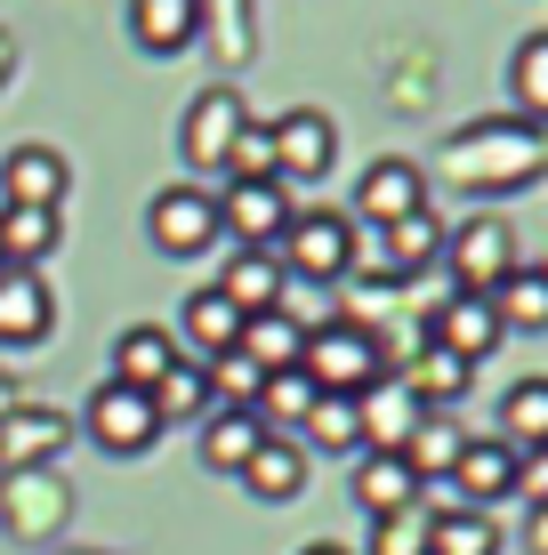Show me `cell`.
<instances>
[{
	"instance_id": "cell-1",
	"label": "cell",
	"mask_w": 548,
	"mask_h": 555,
	"mask_svg": "<svg viewBox=\"0 0 548 555\" xmlns=\"http://www.w3.org/2000/svg\"><path fill=\"white\" fill-rule=\"evenodd\" d=\"M436 169H444V185H460L468 202L524 194V185L548 178V129H533L524 113H484V121H468V129L444 138Z\"/></svg>"
},
{
	"instance_id": "cell-2",
	"label": "cell",
	"mask_w": 548,
	"mask_h": 555,
	"mask_svg": "<svg viewBox=\"0 0 548 555\" xmlns=\"http://www.w3.org/2000/svg\"><path fill=\"white\" fill-rule=\"evenodd\" d=\"M387 331L380 322H323V331H307V347H298V371L315 378L323 395H364V387H380L387 378Z\"/></svg>"
},
{
	"instance_id": "cell-3",
	"label": "cell",
	"mask_w": 548,
	"mask_h": 555,
	"mask_svg": "<svg viewBox=\"0 0 548 555\" xmlns=\"http://www.w3.org/2000/svg\"><path fill=\"white\" fill-rule=\"evenodd\" d=\"M81 435H89L105 459H145V451L162 443V411H154V395H145V387L98 378V387H89V403H81Z\"/></svg>"
},
{
	"instance_id": "cell-4",
	"label": "cell",
	"mask_w": 548,
	"mask_h": 555,
	"mask_svg": "<svg viewBox=\"0 0 548 555\" xmlns=\"http://www.w3.org/2000/svg\"><path fill=\"white\" fill-rule=\"evenodd\" d=\"M517 266H524V258H517V225L493 218V209H476L468 225H451V234H444V274H451V291L493 298Z\"/></svg>"
},
{
	"instance_id": "cell-5",
	"label": "cell",
	"mask_w": 548,
	"mask_h": 555,
	"mask_svg": "<svg viewBox=\"0 0 548 555\" xmlns=\"http://www.w3.org/2000/svg\"><path fill=\"white\" fill-rule=\"evenodd\" d=\"M73 524V483L56 467H9L0 475V531L25 547H49Z\"/></svg>"
},
{
	"instance_id": "cell-6",
	"label": "cell",
	"mask_w": 548,
	"mask_h": 555,
	"mask_svg": "<svg viewBox=\"0 0 548 555\" xmlns=\"http://www.w3.org/2000/svg\"><path fill=\"white\" fill-rule=\"evenodd\" d=\"M347 250H355V218L347 209H291V225H282V242H275V258H282V274H298V282H347Z\"/></svg>"
},
{
	"instance_id": "cell-7",
	"label": "cell",
	"mask_w": 548,
	"mask_h": 555,
	"mask_svg": "<svg viewBox=\"0 0 548 555\" xmlns=\"http://www.w3.org/2000/svg\"><path fill=\"white\" fill-rule=\"evenodd\" d=\"M145 242H154L162 258H202L218 250V194L211 185H162L154 202H145Z\"/></svg>"
},
{
	"instance_id": "cell-8",
	"label": "cell",
	"mask_w": 548,
	"mask_h": 555,
	"mask_svg": "<svg viewBox=\"0 0 548 555\" xmlns=\"http://www.w3.org/2000/svg\"><path fill=\"white\" fill-rule=\"evenodd\" d=\"M251 129V105H242V81H211L194 105H186V121H178V153H186V169H202V178H218L226 169V145Z\"/></svg>"
},
{
	"instance_id": "cell-9",
	"label": "cell",
	"mask_w": 548,
	"mask_h": 555,
	"mask_svg": "<svg viewBox=\"0 0 548 555\" xmlns=\"http://www.w3.org/2000/svg\"><path fill=\"white\" fill-rule=\"evenodd\" d=\"M291 209L298 202L282 178H226L218 185V234H234V250H275Z\"/></svg>"
},
{
	"instance_id": "cell-10",
	"label": "cell",
	"mask_w": 548,
	"mask_h": 555,
	"mask_svg": "<svg viewBox=\"0 0 548 555\" xmlns=\"http://www.w3.org/2000/svg\"><path fill=\"white\" fill-rule=\"evenodd\" d=\"M411 209H428V169L411 162V153H380V162L355 178V202H347V218L355 225H404Z\"/></svg>"
},
{
	"instance_id": "cell-11",
	"label": "cell",
	"mask_w": 548,
	"mask_h": 555,
	"mask_svg": "<svg viewBox=\"0 0 548 555\" xmlns=\"http://www.w3.org/2000/svg\"><path fill=\"white\" fill-rule=\"evenodd\" d=\"M267 138H275V178H282V185H315V178H331V162H339V129H331V113L291 105V113H275V121H267Z\"/></svg>"
},
{
	"instance_id": "cell-12",
	"label": "cell",
	"mask_w": 548,
	"mask_h": 555,
	"mask_svg": "<svg viewBox=\"0 0 548 555\" xmlns=\"http://www.w3.org/2000/svg\"><path fill=\"white\" fill-rule=\"evenodd\" d=\"M428 347L460 354L468 371H476V362L493 354V347H508V331H500L493 298H476V291H444L436 306H428Z\"/></svg>"
},
{
	"instance_id": "cell-13",
	"label": "cell",
	"mask_w": 548,
	"mask_h": 555,
	"mask_svg": "<svg viewBox=\"0 0 548 555\" xmlns=\"http://www.w3.org/2000/svg\"><path fill=\"white\" fill-rule=\"evenodd\" d=\"M444 483H451V507H484V515H493L500 500H517V443H500V435H468Z\"/></svg>"
},
{
	"instance_id": "cell-14",
	"label": "cell",
	"mask_w": 548,
	"mask_h": 555,
	"mask_svg": "<svg viewBox=\"0 0 548 555\" xmlns=\"http://www.w3.org/2000/svg\"><path fill=\"white\" fill-rule=\"evenodd\" d=\"M73 162L56 145H9L0 153V209H65Z\"/></svg>"
},
{
	"instance_id": "cell-15",
	"label": "cell",
	"mask_w": 548,
	"mask_h": 555,
	"mask_svg": "<svg viewBox=\"0 0 548 555\" xmlns=\"http://www.w3.org/2000/svg\"><path fill=\"white\" fill-rule=\"evenodd\" d=\"M49 331H56V291H49V274L0 266V347H9V354H33V347H49Z\"/></svg>"
},
{
	"instance_id": "cell-16",
	"label": "cell",
	"mask_w": 548,
	"mask_h": 555,
	"mask_svg": "<svg viewBox=\"0 0 548 555\" xmlns=\"http://www.w3.org/2000/svg\"><path fill=\"white\" fill-rule=\"evenodd\" d=\"M73 443V418L56 403H16L9 418H0V475L9 467H56Z\"/></svg>"
},
{
	"instance_id": "cell-17",
	"label": "cell",
	"mask_w": 548,
	"mask_h": 555,
	"mask_svg": "<svg viewBox=\"0 0 548 555\" xmlns=\"http://www.w3.org/2000/svg\"><path fill=\"white\" fill-rule=\"evenodd\" d=\"M347 491H355V507L380 524V515H404V507H420V475L404 467V451H355V475H347Z\"/></svg>"
},
{
	"instance_id": "cell-18",
	"label": "cell",
	"mask_w": 548,
	"mask_h": 555,
	"mask_svg": "<svg viewBox=\"0 0 548 555\" xmlns=\"http://www.w3.org/2000/svg\"><path fill=\"white\" fill-rule=\"evenodd\" d=\"M307 443H298V435H267V443L251 451V467H242V491H251V500H267V507H291L298 491H307Z\"/></svg>"
},
{
	"instance_id": "cell-19",
	"label": "cell",
	"mask_w": 548,
	"mask_h": 555,
	"mask_svg": "<svg viewBox=\"0 0 548 555\" xmlns=\"http://www.w3.org/2000/svg\"><path fill=\"white\" fill-rule=\"evenodd\" d=\"M129 41L145 56H186L202 41V0H129Z\"/></svg>"
},
{
	"instance_id": "cell-20",
	"label": "cell",
	"mask_w": 548,
	"mask_h": 555,
	"mask_svg": "<svg viewBox=\"0 0 548 555\" xmlns=\"http://www.w3.org/2000/svg\"><path fill=\"white\" fill-rule=\"evenodd\" d=\"M282 282H291V274H282V258H275V250H234L211 291L234 306L242 322H251V314H275V306H282Z\"/></svg>"
},
{
	"instance_id": "cell-21",
	"label": "cell",
	"mask_w": 548,
	"mask_h": 555,
	"mask_svg": "<svg viewBox=\"0 0 548 555\" xmlns=\"http://www.w3.org/2000/svg\"><path fill=\"white\" fill-rule=\"evenodd\" d=\"M355 411H364V451H404L411 427L428 418L420 403H411L404 378H380V387H364V395H355Z\"/></svg>"
},
{
	"instance_id": "cell-22",
	"label": "cell",
	"mask_w": 548,
	"mask_h": 555,
	"mask_svg": "<svg viewBox=\"0 0 548 555\" xmlns=\"http://www.w3.org/2000/svg\"><path fill=\"white\" fill-rule=\"evenodd\" d=\"M234 338H242V314H234V306H226V298L211 291V282H202V291L178 306V354L211 362V354H226V347H234Z\"/></svg>"
},
{
	"instance_id": "cell-23",
	"label": "cell",
	"mask_w": 548,
	"mask_h": 555,
	"mask_svg": "<svg viewBox=\"0 0 548 555\" xmlns=\"http://www.w3.org/2000/svg\"><path fill=\"white\" fill-rule=\"evenodd\" d=\"M65 242V209H0V266H25L41 274Z\"/></svg>"
},
{
	"instance_id": "cell-24",
	"label": "cell",
	"mask_w": 548,
	"mask_h": 555,
	"mask_svg": "<svg viewBox=\"0 0 548 555\" xmlns=\"http://www.w3.org/2000/svg\"><path fill=\"white\" fill-rule=\"evenodd\" d=\"M169 362H178V331H162V322H129V331L113 338V371L105 378H122V387H154Z\"/></svg>"
},
{
	"instance_id": "cell-25",
	"label": "cell",
	"mask_w": 548,
	"mask_h": 555,
	"mask_svg": "<svg viewBox=\"0 0 548 555\" xmlns=\"http://www.w3.org/2000/svg\"><path fill=\"white\" fill-rule=\"evenodd\" d=\"M500 547H508V531L484 507H436L428 515V555H500Z\"/></svg>"
},
{
	"instance_id": "cell-26",
	"label": "cell",
	"mask_w": 548,
	"mask_h": 555,
	"mask_svg": "<svg viewBox=\"0 0 548 555\" xmlns=\"http://www.w3.org/2000/svg\"><path fill=\"white\" fill-rule=\"evenodd\" d=\"M258 443H267V418L258 411H211L202 418V467H218V475H242Z\"/></svg>"
},
{
	"instance_id": "cell-27",
	"label": "cell",
	"mask_w": 548,
	"mask_h": 555,
	"mask_svg": "<svg viewBox=\"0 0 548 555\" xmlns=\"http://www.w3.org/2000/svg\"><path fill=\"white\" fill-rule=\"evenodd\" d=\"M493 314H500L508 338H540L548 331V266H517L493 291Z\"/></svg>"
},
{
	"instance_id": "cell-28",
	"label": "cell",
	"mask_w": 548,
	"mask_h": 555,
	"mask_svg": "<svg viewBox=\"0 0 548 555\" xmlns=\"http://www.w3.org/2000/svg\"><path fill=\"white\" fill-rule=\"evenodd\" d=\"M145 395H154L162 427H186V418L202 427V418L218 411V403H211V378H202V362H194V354H178V362H169V371H162V378H154Z\"/></svg>"
},
{
	"instance_id": "cell-29",
	"label": "cell",
	"mask_w": 548,
	"mask_h": 555,
	"mask_svg": "<svg viewBox=\"0 0 548 555\" xmlns=\"http://www.w3.org/2000/svg\"><path fill=\"white\" fill-rule=\"evenodd\" d=\"M468 378H476V371H468L460 354H444V347H428V338H420V354H411L404 387H411V403H420V411H451V403L468 395Z\"/></svg>"
},
{
	"instance_id": "cell-30",
	"label": "cell",
	"mask_w": 548,
	"mask_h": 555,
	"mask_svg": "<svg viewBox=\"0 0 548 555\" xmlns=\"http://www.w3.org/2000/svg\"><path fill=\"white\" fill-rule=\"evenodd\" d=\"M460 443H468V427H460L451 411H428L420 427H411V443H404V467L420 475V491H428V483H444V475H451V459H460Z\"/></svg>"
},
{
	"instance_id": "cell-31",
	"label": "cell",
	"mask_w": 548,
	"mask_h": 555,
	"mask_svg": "<svg viewBox=\"0 0 548 555\" xmlns=\"http://www.w3.org/2000/svg\"><path fill=\"white\" fill-rule=\"evenodd\" d=\"M387 258H395V274H404V291H411L428 266H444V218L436 209H411L404 225H387Z\"/></svg>"
},
{
	"instance_id": "cell-32",
	"label": "cell",
	"mask_w": 548,
	"mask_h": 555,
	"mask_svg": "<svg viewBox=\"0 0 548 555\" xmlns=\"http://www.w3.org/2000/svg\"><path fill=\"white\" fill-rule=\"evenodd\" d=\"M298 443L307 451H364V411H355V395H315L307 418H298Z\"/></svg>"
},
{
	"instance_id": "cell-33",
	"label": "cell",
	"mask_w": 548,
	"mask_h": 555,
	"mask_svg": "<svg viewBox=\"0 0 548 555\" xmlns=\"http://www.w3.org/2000/svg\"><path fill=\"white\" fill-rule=\"evenodd\" d=\"M242 354L258 362V371H298V347H307V331H298L291 314H251L242 322V338H234Z\"/></svg>"
},
{
	"instance_id": "cell-34",
	"label": "cell",
	"mask_w": 548,
	"mask_h": 555,
	"mask_svg": "<svg viewBox=\"0 0 548 555\" xmlns=\"http://www.w3.org/2000/svg\"><path fill=\"white\" fill-rule=\"evenodd\" d=\"M500 443H517V451H540L548 443V378H517V387H508Z\"/></svg>"
},
{
	"instance_id": "cell-35",
	"label": "cell",
	"mask_w": 548,
	"mask_h": 555,
	"mask_svg": "<svg viewBox=\"0 0 548 555\" xmlns=\"http://www.w3.org/2000/svg\"><path fill=\"white\" fill-rule=\"evenodd\" d=\"M508 98L533 129H548V33H533L517 56H508Z\"/></svg>"
},
{
	"instance_id": "cell-36",
	"label": "cell",
	"mask_w": 548,
	"mask_h": 555,
	"mask_svg": "<svg viewBox=\"0 0 548 555\" xmlns=\"http://www.w3.org/2000/svg\"><path fill=\"white\" fill-rule=\"evenodd\" d=\"M202 378H211V403L218 411H258V387H267V371H258L242 347L211 354V362H202Z\"/></svg>"
},
{
	"instance_id": "cell-37",
	"label": "cell",
	"mask_w": 548,
	"mask_h": 555,
	"mask_svg": "<svg viewBox=\"0 0 548 555\" xmlns=\"http://www.w3.org/2000/svg\"><path fill=\"white\" fill-rule=\"evenodd\" d=\"M315 395H323V387H315L307 371H267V387H258V418H267V435L275 427H298Z\"/></svg>"
},
{
	"instance_id": "cell-38",
	"label": "cell",
	"mask_w": 548,
	"mask_h": 555,
	"mask_svg": "<svg viewBox=\"0 0 548 555\" xmlns=\"http://www.w3.org/2000/svg\"><path fill=\"white\" fill-rule=\"evenodd\" d=\"M275 314H291L298 331H323V322H339V291H331V282H298V274H291Z\"/></svg>"
},
{
	"instance_id": "cell-39",
	"label": "cell",
	"mask_w": 548,
	"mask_h": 555,
	"mask_svg": "<svg viewBox=\"0 0 548 555\" xmlns=\"http://www.w3.org/2000/svg\"><path fill=\"white\" fill-rule=\"evenodd\" d=\"M364 555H428V515H420V507L380 515V524H371V540H364Z\"/></svg>"
},
{
	"instance_id": "cell-40",
	"label": "cell",
	"mask_w": 548,
	"mask_h": 555,
	"mask_svg": "<svg viewBox=\"0 0 548 555\" xmlns=\"http://www.w3.org/2000/svg\"><path fill=\"white\" fill-rule=\"evenodd\" d=\"M218 178H275V138H267V121H251L234 145H226V169Z\"/></svg>"
},
{
	"instance_id": "cell-41",
	"label": "cell",
	"mask_w": 548,
	"mask_h": 555,
	"mask_svg": "<svg viewBox=\"0 0 548 555\" xmlns=\"http://www.w3.org/2000/svg\"><path fill=\"white\" fill-rule=\"evenodd\" d=\"M517 500L524 507H548V443L540 451H517Z\"/></svg>"
},
{
	"instance_id": "cell-42",
	"label": "cell",
	"mask_w": 548,
	"mask_h": 555,
	"mask_svg": "<svg viewBox=\"0 0 548 555\" xmlns=\"http://www.w3.org/2000/svg\"><path fill=\"white\" fill-rule=\"evenodd\" d=\"M524 555H548V507L524 515Z\"/></svg>"
},
{
	"instance_id": "cell-43",
	"label": "cell",
	"mask_w": 548,
	"mask_h": 555,
	"mask_svg": "<svg viewBox=\"0 0 548 555\" xmlns=\"http://www.w3.org/2000/svg\"><path fill=\"white\" fill-rule=\"evenodd\" d=\"M16 403H25V387H16V378H9V371H0V418H9Z\"/></svg>"
},
{
	"instance_id": "cell-44",
	"label": "cell",
	"mask_w": 548,
	"mask_h": 555,
	"mask_svg": "<svg viewBox=\"0 0 548 555\" xmlns=\"http://www.w3.org/2000/svg\"><path fill=\"white\" fill-rule=\"evenodd\" d=\"M9 81H16V41L0 33V89H9Z\"/></svg>"
},
{
	"instance_id": "cell-45",
	"label": "cell",
	"mask_w": 548,
	"mask_h": 555,
	"mask_svg": "<svg viewBox=\"0 0 548 555\" xmlns=\"http://www.w3.org/2000/svg\"><path fill=\"white\" fill-rule=\"evenodd\" d=\"M298 555H347V547H339V540H315V547H298Z\"/></svg>"
},
{
	"instance_id": "cell-46",
	"label": "cell",
	"mask_w": 548,
	"mask_h": 555,
	"mask_svg": "<svg viewBox=\"0 0 548 555\" xmlns=\"http://www.w3.org/2000/svg\"><path fill=\"white\" fill-rule=\"evenodd\" d=\"M540 266H548V258H540Z\"/></svg>"
},
{
	"instance_id": "cell-47",
	"label": "cell",
	"mask_w": 548,
	"mask_h": 555,
	"mask_svg": "<svg viewBox=\"0 0 548 555\" xmlns=\"http://www.w3.org/2000/svg\"><path fill=\"white\" fill-rule=\"evenodd\" d=\"M81 555H89V547H81Z\"/></svg>"
}]
</instances>
